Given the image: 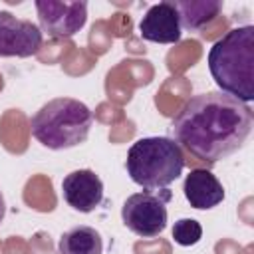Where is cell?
I'll use <instances>...</instances> for the list:
<instances>
[{"label": "cell", "mask_w": 254, "mask_h": 254, "mask_svg": "<svg viewBox=\"0 0 254 254\" xmlns=\"http://www.w3.org/2000/svg\"><path fill=\"white\" fill-rule=\"evenodd\" d=\"M125 169L135 185L159 190L181 177L185 155L171 137H141L129 147Z\"/></svg>", "instance_id": "4"}, {"label": "cell", "mask_w": 254, "mask_h": 254, "mask_svg": "<svg viewBox=\"0 0 254 254\" xmlns=\"http://www.w3.org/2000/svg\"><path fill=\"white\" fill-rule=\"evenodd\" d=\"M4 216H6V200H4V194L0 190V222L4 220Z\"/></svg>", "instance_id": "14"}, {"label": "cell", "mask_w": 254, "mask_h": 254, "mask_svg": "<svg viewBox=\"0 0 254 254\" xmlns=\"http://www.w3.org/2000/svg\"><path fill=\"white\" fill-rule=\"evenodd\" d=\"M173 4L179 12L181 28L185 30H200L222 10V2L218 0H183Z\"/></svg>", "instance_id": "12"}, {"label": "cell", "mask_w": 254, "mask_h": 254, "mask_svg": "<svg viewBox=\"0 0 254 254\" xmlns=\"http://www.w3.org/2000/svg\"><path fill=\"white\" fill-rule=\"evenodd\" d=\"M40 48V26L0 10V58H30Z\"/></svg>", "instance_id": "7"}, {"label": "cell", "mask_w": 254, "mask_h": 254, "mask_svg": "<svg viewBox=\"0 0 254 254\" xmlns=\"http://www.w3.org/2000/svg\"><path fill=\"white\" fill-rule=\"evenodd\" d=\"M254 113L222 91L190 97L171 123L173 141L198 161L214 165L244 147L252 133Z\"/></svg>", "instance_id": "1"}, {"label": "cell", "mask_w": 254, "mask_h": 254, "mask_svg": "<svg viewBox=\"0 0 254 254\" xmlns=\"http://www.w3.org/2000/svg\"><path fill=\"white\" fill-rule=\"evenodd\" d=\"M40 32L50 38H69L79 32L87 22V2H36Z\"/></svg>", "instance_id": "6"}, {"label": "cell", "mask_w": 254, "mask_h": 254, "mask_svg": "<svg viewBox=\"0 0 254 254\" xmlns=\"http://www.w3.org/2000/svg\"><path fill=\"white\" fill-rule=\"evenodd\" d=\"M139 34L147 42L177 44L181 40L183 28L175 4L169 0L153 4L139 22Z\"/></svg>", "instance_id": "9"}, {"label": "cell", "mask_w": 254, "mask_h": 254, "mask_svg": "<svg viewBox=\"0 0 254 254\" xmlns=\"http://www.w3.org/2000/svg\"><path fill=\"white\" fill-rule=\"evenodd\" d=\"M185 198L196 210H208L224 200V187L208 169H192L183 185Z\"/></svg>", "instance_id": "10"}, {"label": "cell", "mask_w": 254, "mask_h": 254, "mask_svg": "<svg viewBox=\"0 0 254 254\" xmlns=\"http://www.w3.org/2000/svg\"><path fill=\"white\" fill-rule=\"evenodd\" d=\"M62 194L77 212H91L103 202V181L91 169H77L64 177Z\"/></svg>", "instance_id": "8"}, {"label": "cell", "mask_w": 254, "mask_h": 254, "mask_svg": "<svg viewBox=\"0 0 254 254\" xmlns=\"http://www.w3.org/2000/svg\"><path fill=\"white\" fill-rule=\"evenodd\" d=\"M58 250L60 254H101L103 240L93 226L79 224L62 234L58 242Z\"/></svg>", "instance_id": "11"}, {"label": "cell", "mask_w": 254, "mask_h": 254, "mask_svg": "<svg viewBox=\"0 0 254 254\" xmlns=\"http://www.w3.org/2000/svg\"><path fill=\"white\" fill-rule=\"evenodd\" d=\"M171 200V192L165 189V194L157 192H135L127 196L121 206L123 224L137 236L153 238L167 228V202Z\"/></svg>", "instance_id": "5"}, {"label": "cell", "mask_w": 254, "mask_h": 254, "mask_svg": "<svg viewBox=\"0 0 254 254\" xmlns=\"http://www.w3.org/2000/svg\"><path fill=\"white\" fill-rule=\"evenodd\" d=\"M93 125L91 109L73 97H54L32 117L30 127L38 143L52 151H64L87 141Z\"/></svg>", "instance_id": "3"}, {"label": "cell", "mask_w": 254, "mask_h": 254, "mask_svg": "<svg viewBox=\"0 0 254 254\" xmlns=\"http://www.w3.org/2000/svg\"><path fill=\"white\" fill-rule=\"evenodd\" d=\"M206 62L218 91L242 103L254 99V26L228 30L212 44Z\"/></svg>", "instance_id": "2"}, {"label": "cell", "mask_w": 254, "mask_h": 254, "mask_svg": "<svg viewBox=\"0 0 254 254\" xmlns=\"http://www.w3.org/2000/svg\"><path fill=\"white\" fill-rule=\"evenodd\" d=\"M173 238L179 246H194L202 238V226L194 218H179L173 224Z\"/></svg>", "instance_id": "13"}]
</instances>
